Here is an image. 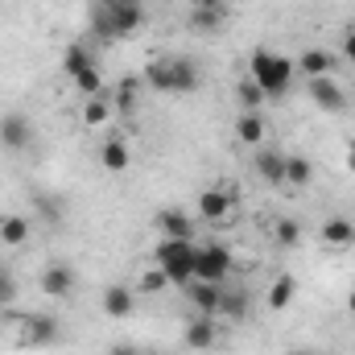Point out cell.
Listing matches in <instances>:
<instances>
[{"label":"cell","mask_w":355,"mask_h":355,"mask_svg":"<svg viewBox=\"0 0 355 355\" xmlns=\"http://www.w3.org/2000/svg\"><path fill=\"white\" fill-rule=\"evenodd\" d=\"M128 162H132V153H128V141H124V137H107V141L99 145V166H103V170L124 174Z\"/></svg>","instance_id":"obj_16"},{"label":"cell","mask_w":355,"mask_h":355,"mask_svg":"<svg viewBox=\"0 0 355 355\" xmlns=\"http://www.w3.org/2000/svg\"><path fill=\"white\" fill-rule=\"evenodd\" d=\"M223 17H227V8H194V12H190V25H194L198 33H211V29L223 25Z\"/></svg>","instance_id":"obj_28"},{"label":"cell","mask_w":355,"mask_h":355,"mask_svg":"<svg viewBox=\"0 0 355 355\" xmlns=\"http://www.w3.org/2000/svg\"><path fill=\"white\" fill-rule=\"evenodd\" d=\"M0 145H4V149H17V153L33 145V124H29L25 112H8V116L0 120Z\"/></svg>","instance_id":"obj_8"},{"label":"cell","mask_w":355,"mask_h":355,"mask_svg":"<svg viewBox=\"0 0 355 355\" xmlns=\"http://www.w3.org/2000/svg\"><path fill=\"white\" fill-rule=\"evenodd\" d=\"M219 314H227V318H244V314H248V293H236V289H223V302H219Z\"/></svg>","instance_id":"obj_30"},{"label":"cell","mask_w":355,"mask_h":355,"mask_svg":"<svg viewBox=\"0 0 355 355\" xmlns=\"http://www.w3.org/2000/svg\"><path fill=\"white\" fill-rule=\"evenodd\" d=\"M236 99H240V107H244V112H261V103H265L268 95L261 91L257 79H240V83H236Z\"/></svg>","instance_id":"obj_26"},{"label":"cell","mask_w":355,"mask_h":355,"mask_svg":"<svg viewBox=\"0 0 355 355\" xmlns=\"http://www.w3.org/2000/svg\"><path fill=\"white\" fill-rule=\"evenodd\" d=\"M248 79H257L261 91H265L268 99H281L289 83L297 79V67H293V58H285V54H272V50H252V62H248Z\"/></svg>","instance_id":"obj_2"},{"label":"cell","mask_w":355,"mask_h":355,"mask_svg":"<svg viewBox=\"0 0 355 355\" xmlns=\"http://www.w3.org/2000/svg\"><path fill=\"white\" fill-rule=\"evenodd\" d=\"M37 289H42L46 297H67V293L75 289V268L71 265H46L42 277H37Z\"/></svg>","instance_id":"obj_13"},{"label":"cell","mask_w":355,"mask_h":355,"mask_svg":"<svg viewBox=\"0 0 355 355\" xmlns=\"http://www.w3.org/2000/svg\"><path fill=\"white\" fill-rule=\"evenodd\" d=\"M257 174L265 178L268 186H285V153L272 149V145L261 149V153H257Z\"/></svg>","instance_id":"obj_19"},{"label":"cell","mask_w":355,"mask_h":355,"mask_svg":"<svg viewBox=\"0 0 355 355\" xmlns=\"http://www.w3.org/2000/svg\"><path fill=\"white\" fill-rule=\"evenodd\" d=\"M232 248L227 244H198V252H194V281H215V285H223L227 277H232Z\"/></svg>","instance_id":"obj_5"},{"label":"cell","mask_w":355,"mask_h":355,"mask_svg":"<svg viewBox=\"0 0 355 355\" xmlns=\"http://www.w3.org/2000/svg\"><path fill=\"white\" fill-rule=\"evenodd\" d=\"M194 252H198L194 240H162L157 244V265L166 268L170 285H190L194 281Z\"/></svg>","instance_id":"obj_4"},{"label":"cell","mask_w":355,"mask_h":355,"mask_svg":"<svg viewBox=\"0 0 355 355\" xmlns=\"http://www.w3.org/2000/svg\"><path fill=\"white\" fill-rule=\"evenodd\" d=\"M157 232H162V240H194V219L178 207H166L157 215Z\"/></svg>","instance_id":"obj_15"},{"label":"cell","mask_w":355,"mask_h":355,"mask_svg":"<svg viewBox=\"0 0 355 355\" xmlns=\"http://www.w3.org/2000/svg\"><path fill=\"white\" fill-rule=\"evenodd\" d=\"M91 25H95V37H103V42L132 37V33L145 25V8H141V4H120V8H112V4H95Z\"/></svg>","instance_id":"obj_3"},{"label":"cell","mask_w":355,"mask_h":355,"mask_svg":"<svg viewBox=\"0 0 355 355\" xmlns=\"http://www.w3.org/2000/svg\"><path fill=\"white\" fill-rule=\"evenodd\" d=\"M347 314L355 318V289H352V297H347Z\"/></svg>","instance_id":"obj_36"},{"label":"cell","mask_w":355,"mask_h":355,"mask_svg":"<svg viewBox=\"0 0 355 355\" xmlns=\"http://www.w3.org/2000/svg\"><path fill=\"white\" fill-rule=\"evenodd\" d=\"M293 293H297V281L293 277H277L272 285H268V310H289V302H293Z\"/></svg>","instance_id":"obj_25"},{"label":"cell","mask_w":355,"mask_h":355,"mask_svg":"<svg viewBox=\"0 0 355 355\" xmlns=\"http://www.w3.org/2000/svg\"><path fill=\"white\" fill-rule=\"evenodd\" d=\"M54 343H58V318L54 314L21 318V347H54Z\"/></svg>","instance_id":"obj_6"},{"label":"cell","mask_w":355,"mask_h":355,"mask_svg":"<svg viewBox=\"0 0 355 355\" xmlns=\"http://www.w3.org/2000/svg\"><path fill=\"white\" fill-rule=\"evenodd\" d=\"M272 240H277L281 248H297V244H302V223H297V219H277V223H272Z\"/></svg>","instance_id":"obj_27"},{"label":"cell","mask_w":355,"mask_h":355,"mask_svg":"<svg viewBox=\"0 0 355 355\" xmlns=\"http://www.w3.org/2000/svg\"><path fill=\"white\" fill-rule=\"evenodd\" d=\"M322 244L331 248V252H347V248H355V223L352 219H343V215H331L327 223H322Z\"/></svg>","instance_id":"obj_14"},{"label":"cell","mask_w":355,"mask_h":355,"mask_svg":"<svg viewBox=\"0 0 355 355\" xmlns=\"http://www.w3.org/2000/svg\"><path fill=\"white\" fill-rule=\"evenodd\" d=\"M310 182H314V166H310V157H285V186L306 190Z\"/></svg>","instance_id":"obj_24"},{"label":"cell","mask_w":355,"mask_h":355,"mask_svg":"<svg viewBox=\"0 0 355 355\" xmlns=\"http://www.w3.org/2000/svg\"><path fill=\"white\" fill-rule=\"evenodd\" d=\"M4 306H8V297H4V293H0V310H4Z\"/></svg>","instance_id":"obj_37"},{"label":"cell","mask_w":355,"mask_h":355,"mask_svg":"<svg viewBox=\"0 0 355 355\" xmlns=\"http://www.w3.org/2000/svg\"><path fill=\"white\" fill-rule=\"evenodd\" d=\"M112 116H116L112 91H99V95H91V99H83V107H79V120H83V128H107V124H112Z\"/></svg>","instance_id":"obj_9"},{"label":"cell","mask_w":355,"mask_h":355,"mask_svg":"<svg viewBox=\"0 0 355 355\" xmlns=\"http://www.w3.org/2000/svg\"><path fill=\"white\" fill-rule=\"evenodd\" d=\"M71 83L79 87V95H83V99H91V95H99V91H107V87H103V75H99V67H91V71H83V75H79V79H71Z\"/></svg>","instance_id":"obj_31"},{"label":"cell","mask_w":355,"mask_h":355,"mask_svg":"<svg viewBox=\"0 0 355 355\" xmlns=\"http://www.w3.org/2000/svg\"><path fill=\"white\" fill-rule=\"evenodd\" d=\"M215 343H219V322H215L211 314H194L190 327H186V347H190V352H207V347H215Z\"/></svg>","instance_id":"obj_12"},{"label":"cell","mask_w":355,"mask_h":355,"mask_svg":"<svg viewBox=\"0 0 355 355\" xmlns=\"http://www.w3.org/2000/svg\"><path fill=\"white\" fill-rule=\"evenodd\" d=\"M141 75H124L116 91H112V103H116V116H137V99H141Z\"/></svg>","instance_id":"obj_18"},{"label":"cell","mask_w":355,"mask_h":355,"mask_svg":"<svg viewBox=\"0 0 355 355\" xmlns=\"http://www.w3.org/2000/svg\"><path fill=\"white\" fill-rule=\"evenodd\" d=\"M137 310V293L128 285H107L103 289V314L107 318H128Z\"/></svg>","instance_id":"obj_17"},{"label":"cell","mask_w":355,"mask_h":355,"mask_svg":"<svg viewBox=\"0 0 355 355\" xmlns=\"http://www.w3.org/2000/svg\"><path fill=\"white\" fill-rule=\"evenodd\" d=\"M343 58H347V62H355V33H352V29L343 33Z\"/></svg>","instance_id":"obj_32"},{"label":"cell","mask_w":355,"mask_h":355,"mask_svg":"<svg viewBox=\"0 0 355 355\" xmlns=\"http://www.w3.org/2000/svg\"><path fill=\"white\" fill-rule=\"evenodd\" d=\"M99 4H112V8H120V4H141V0H99Z\"/></svg>","instance_id":"obj_35"},{"label":"cell","mask_w":355,"mask_h":355,"mask_svg":"<svg viewBox=\"0 0 355 355\" xmlns=\"http://www.w3.org/2000/svg\"><path fill=\"white\" fill-rule=\"evenodd\" d=\"M25 240H29V219H25V215H4V219H0V244L21 248Z\"/></svg>","instance_id":"obj_23"},{"label":"cell","mask_w":355,"mask_h":355,"mask_svg":"<svg viewBox=\"0 0 355 355\" xmlns=\"http://www.w3.org/2000/svg\"><path fill=\"white\" fill-rule=\"evenodd\" d=\"M107 355H141V352H137V347H128V343H116Z\"/></svg>","instance_id":"obj_34"},{"label":"cell","mask_w":355,"mask_h":355,"mask_svg":"<svg viewBox=\"0 0 355 355\" xmlns=\"http://www.w3.org/2000/svg\"><path fill=\"white\" fill-rule=\"evenodd\" d=\"M306 87H310V99L322 107V112H347V95L343 87L327 75V79H306Z\"/></svg>","instance_id":"obj_10"},{"label":"cell","mask_w":355,"mask_h":355,"mask_svg":"<svg viewBox=\"0 0 355 355\" xmlns=\"http://www.w3.org/2000/svg\"><path fill=\"white\" fill-rule=\"evenodd\" d=\"M198 83H202V75H198L194 58H153L145 67V87H153V91L190 95V91H198Z\"/></svg>","instance_id":"obj_1"},{"label":"cell","mask_w":355,"mask_h":355,"mask_svg":"<svg viewBox=\"0 0 355 355\" xmlns=\"http://www.w3.org/2000/svg\"><path fill=\"white\" fill-rule=\"evenodd\" d=\"M198 215H202L207 223H227V219L236 215V194H232V190H219V186L202 190V194H198Z\"/></svg>","instance_id":"obj_7"},{"label":"cell","mask_w":355,"mask_h":355,"mask_svg":"<svg viewBox=\"0 0 355 355\" xmlns=\"http://www.w3.org/2000/svg\"><path fill=\"white\" fill-rule=\"evenodd\" d=\"M95 67V54H91V46H79V42H71L67 46V54H62V71H67V79H79L83 71Z\"/></svg>","instance_id":"obj_21"},{"label":"cell","mask_w":355,"mask_h":355,"mask_svg":"<svg viewBox=\"0 0 355 355\" xmlns=\"http://www.w3.org/2000/svg\"><path fill=\"white\" fill-rule=\"evenodd\" d=\"M293 67H297V75H306V79H327V75L335 71V58H331L327 50H306Z\"/></svg>","instance_id":"obj_20"},{"label":"cell","mask_w":355,"mask_h":355,"mask_svg":"<svg viewBox=\"0 0 355 355\" xmlns=\"http://www.w3.org/2000/svg\"><path fill=\"white\" fill-rule=\"evenodd\" d=\"M352 33H355V25H352Z\"/></svg>","instance_id":"obj_38"},{"label":"cell","mask_w":355,"mask_h":355,"mask_svg":"<svg viewBox=\"0 0 355 355\" xmlns=\"http://www.w3.org/2000/svg\"><path fill=\"white\" fill-rule=\"evenodd\" d=\"M265 120H261V112H240L236 116V137L244 141V145H265Z\"/></svg>","instance_id":"obj_22"},{"label":"cell","mask_w":355,"mask_h":355,"mask_svg":"<svg viewBox=\"0 0 355 355\" xmlns=\"http://www.w3.org/2000/svg\"><path fill=\"white\" fill-rule=\"evenodd\" d=\"M186 297H190V306L198 310V314H219V302H223V285H215V281H190L186 285Z\"/></svg>","instance_id":"obj_11"},{"label":"cell","mask_w":355,"mask_h":355,"mask_svg":"<svg viewBox=\"0 0 355 355\" xmlns=\"http://www.w3.org/2000/svg\"><path fill=\"white\" fill-rule=\"evenodd\" d=\"M137 289H141V293H162V289H170V277H166V268H162V265L145 268V272H141V281H137Z\"/></svg>","instance_id":"obj_29"},{"label":"cell","mask_w":355,"mask_h":355,"mask_svg":"<svg viewBox=\"0 0 355 355\" xmlns=\"http://www.w3.org/2000/svg\"><path fill=\"white\" fill-rule=\"evenodd\" d=\"M194 8H227V0H194Z\"/></svg>","instance_id":"obj_33"}]
</instances>
